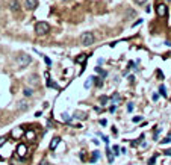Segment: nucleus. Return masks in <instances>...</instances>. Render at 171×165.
Returning a JSON list of instances; mask_svg holds the SVG:
<instances>
[{"label":"nucleus","instance_id":"obj_38","mask_svg":"<svg viewBox=\"0 0 171 165\" xmlns=\"http://www.w3.org/2000/svg\"><path fill=\"white\" fill-rule=\"evenodd\" d=\"M41 165H46V162H41Z\"/></svg>","mask_w":171,"mask_h":165},{"label":"nucleus","instance_id":"obj_5","mask_svg":"<svg viewBox=\"0 0 171 165\" xmlns=\"http://www.w3.org/2000/svg\"><path fill=\"white\" fill-rule=\"evenodd\" d=\"M156 14H158L159 17H165V15L168 14V6H167L165 3H159V5L156 6Z\"/></svg>","mask_w":171,"mask_h":165},{"label":"nucleus","instance_id":"obj_27","mask_svg":"<svg viewBox=\"0 0 171 165\" xmlns=\"http://www.w3.org/2000/svg\"><path fill=\"white\" fill-rule=\"evenodd\" d=\"M151 99H153V102H158V99H159V94H158V92H155V94L151 95Z\"/></svg>","mask_w":171,"mask_h":165},{"label":"nucleus","instance_id":"obj_14","mask_svg":"<svg viewBox=\"0 0 171 165\" xmlns=\"http://www.w3.org/2000/svg\"><path fill=\"white\" fill-rule=\"evenodd\" d=\"M98 158H100V153L98 152H93V158H91V164H94Z\"/></svg>","mask_w":171,"mask_h":165},{"label":"nucleus","instance_id":"obj_13","mask_svg":"<svg viewBox=\"0 0 171 165\" xmlns=\"http://www.w3.org/2000/svg\"><path fill=\"white\" fill-rule=\"evenodd\" d=\"M85 61H86V55H79V56L76 58V62H79V64L85 62Z\"/></svg>","mask_w":171,"mask_h":165},{"label":"nucleus","instance_id":"obj_11","mask_svg":"<svg viewBox=\"0 0 171 165\" xmlns=\"http://www.w3.org/2000/svg\"><path fill=\"white\" fill-rule=\"evenodd\" d=\"M93 82H94V76H93V77H88V79L85 80V83H83V86H85V90H89V88H91V85H93Z\"/></svg>","mask_w":171,"mask_h":165},{"label":"nucleus","instance_id":"obj_24","mask_svg":"<svg viewBox=\"0 0 171 165\" xmlns=\"http://www.w3.org/2000/svg\"><path fill=\"white\" fill-rule=\"evenodd\" d=\"M155 162H156V156H151L148 159V165H155Z\"/></svg>","mask_w":171,"mask_h":165},{"label":"nucleus","instance_id":"obj_39","mask_svg":"<svg viewBox=\"0 0 171 165\" xmlns=\"http://www.w3.org/2000/svg\"><path fill=\"white\" fill-rule=\"evenodd\" d=\"M168 2H170V0H168Z\"/></svg>","mask_w":171,"mask_h":165},{"label":"nucleus","instance_id":"obj_34","mask_svg":"<svg viewBox=\"0 0 171 165\" xmlns=\"http://www.w3.org/2000/svg\"><path fill=\"white\" fill-rule=\"evenodd\" d=\"M102 138H103V141H105L106 144H109V140H107V136H102Z\"/></svg>","mask_w":171,"mask_h":165},{"label":"nucleus","instance_id":"obj_1","mask_svg":"<svg viewBox=\"0 0 171 165\" xmlns=\"http://www.w3.org/2000/svg\"><path fill=\"white\" fill-rule=\"evenodd\" d=\"M49 24L46 21H38L37 24H35V33H37L38 37H42V35H46V33L49 32Z\"/></svg>","mask_w":171,"mask_h":165},{"label":"nucleus","instance_id":"obj_22","mask_svg":"<svg viewBox=\"0 0 171 165\" xmlns=\"http://www.w3.org/2000/svg\"><path fill=\"white\" fill-rule=\"evenodd\" d=\"M160 142H162V144H167V142H171V133H170V135H167V138H165V140H162Z\"/></svg>","mask_w":171,"mask_h":165},{"label":"nucleus","instance_id":"obj_4","mask_svg":"<svg viewBox=\"0 0 171 165\" xmlns=\"http://www.w3.org/2000/svg\"><path fill=\"white\" fill-rule=\"evenodd\" d=\"M80 41H82L85 46H91L93 42H94V35H93L91 32H85L83 35L80 37Z\"/></svg>","mask_w":171,"mask_h":165},{"label":"nucleus","instance_id":"obj_17","mask_svg":"<svg viewBox=\"0 0 171 165\" xmlns=\"http://www.w3.org/2000/svg\"><path fill=\"white\" fill-rule=\"evenodd\" d=\"M23 94H24V95H26V97H30V95H32V94H33V91H32V90H30V88H26V90H24V91H23Z\"/></svg>","mask_w":171,"mask_h":165},{"label":"nucleus","instance_id":"obj_10","mask_svg":"<svg viewBox=\"0 0 171 165\" xmlns=\"http://www.w3.org/2000/svg\"><path fill=\"white\" fill-rule=\"evenodd\" d=\"M59 141H61V138H58V136L53 138L52 142H50V150H55V149H56V145L59 144Z\"/></svg>","mask_w":171,"mask_h":165},{"label":"nucleus","instance_id":"obj_28","mask_svg":"<svg viewBox=\"0 0 171 165\" xmlns=\"http://www.w3.org/2000/svg\"><path fill=\"white\" fill-rule=\"evenodd\" d=\"M44 58V61H46V64L47 65H52V61H50V58H47V56H42Z\"/></svg>","mask_w":171,"mask_h":165},{"label":"nucleus","instance_id":"obj_8","mask_svg":"<svg viewBox=\"0 0 171 165\" xmlns=\"http://www.w3.org/2000/svg\"><path fill=\"white\" fill-rule=\"evenodd\" d=\"M24 136H26V140H28V141H35V136H37V135H35V132H33V130H26V133H24Z\"/></svg>","mask_w":171,"mask_h":165},{"label":"nucleus","instance_id":"obj_9","mask_svg":"<svg viewBox=\"0 0 171 165\" xmlns=\"http://www.w3.org/2000/svg\"><path fill=\"white\" fill-rule=\"evenodd\" d=\"M9 8H11V11L17 12V11L20 9V5H18V2H17V0H12V2L9 3Z\"/></svg>","mask_w":171,"mask_h":165},{"label":"nucleus","instance_id":"obj_29","mask_svg":"<svg viewBox=\"0 0 171 165\" xmlns=\"http://www.w3.org/2000/svg\"><path fill=\"white\" fill-rule=\"evenodd\" d=\"M76 118H85V114H80V112H76Z\"/></svg>","mask_w":171,"mask_h":165},{"label":"nucleus","instance_id":"obj_31","mask_svg":"<svg viewBox=\"0 0 171 165\" xmlns=\"http://www.w3.org/2000/svg\"><path fill=\"white\" fill-rule=\"evenodd\" d=\"M141 120H142V117H135V118H133V121H135V123H139Z\"/></svg>","mask_w":171,"mask_h":165},{"label":"nucleus","instance_id":"obj_30","mask_svg":"<svg viewBox=\"0 0 171 165\" xmlns=\"http://www.w3.org/2000/svg\"><path fill=\"white\" fill-rule=\"evenodd\" d=\"M133 109V103H127V112H132Z\"/></svg>","mask_w":171,"mask_h":165},{"label":"nucleus","instance_id":"obj_32","mask_svg":"<svg viewBox=\"0 0 171 165\" xmlns=\"http://www.w3.org/2000/svg\"><path fill=\"white\" fill-rule=\"evenodd\" d=\"M135 2H136L138 5H144V3H146V2H147V0H135Z\"/></svg>","mask_w":171,"mask_h":165},{"label":"nucleus","instance_id":"obj_3","mask_svg":"<svg viewBox=\"0 0 171 165\" xmlns=\"http://www.w3.org/2000/svg\"><path fill=\"white\" fill-rule=\"evenodd\" d=\"M24 133H26L24 127H15V129L11 130V138H12V140H20Z\"/></svg>","mask_w":171,"mask_h":165},{"label":"nucleus","instance_id":"obj_37","mask_svg":"<svg viewBox=\"0 0 171 165\" xmlns=\"http://www.w3.org/2000/svg\"><path fill=\"white\" fill-rule=\"evenodd\" d=\"M129 67L130 68H135V62H129Z\"/></svg>","mask_w":171,"mask_h":165},{"label":"nucleus","instance_id":"obj_12","mask_svg":"<svg viewBox=\"0 0 171 165\" xmlns=\"http://www.w3.org/2000/svg\"><path fill=\"white\" fill-rule=\"evenodd\" d=\"M111 102L114 103V105H117V103H118V102H120V94H118V92H115V94L112 95V99H111Z\"/></svg>","mask_w":171,"mask_h":165},{"label":"nucleus","instance_id":"obj_6","mask_svg":"<svg viewBox=\"0 0 171 165\" xmlns=\"http://www.w3.org/2000/svg\"><path fill=\"white\" fill-rule=\"evenodd\" d=\"M17 156L26 158V156H28V145L26 144H18L17 145Z\"/></svg>","mask_w":171,"mask_h":165},{"label":"nucleus","instance_id":"obj_26","mask_svg":"<svg viewBox=\"0 0 171 165\" xmlns=\"http://www.w3.org/2000/svg\"><path fill=\"white\" fill-rule=\"evenodd\" d=\"M5 142H6V136H0V147H2Z\"/></svg>","mask_w":171,"mask_h":165},{"label":"nucleus","instance_id":"obj_33","mask_svg":"<svg viewBox=\"0 0 171 165\" xmlns=\"http://www.w3.org/2000/svg\"><path fill=\"white\" fill-rule=\"evenodd\" d=\"M100 124H102V126H106L107 121H106V120H100Z\"/></svg>","mask_w":171,"mask_h":165},{"label":"nucleus","instance_id":"obj_23","mask_svg":"<svg viewBox=\"0 0 171 165\" xmlns=\"http://www.w3.org/2000/svg\"><path fill=\"white\" fill-rule=\"evenodd\" d=\"M106 102H107V97L106 95H102L100 97V105H106Z\"/></svg>","mask_w":171,"mask_h":165},{"label":"nucleus","instance_id":"obj_15","mask_svg":"<svg viewBox=\"0 0 171 165\" xmlns=\"http://www.w3.org/2000/svg\"><path fill=\"white\" fill-rule=\"evenodd\" d=\"M95 71H97L98 74H100L102 77H106V76H107V73H106V71H103V70H102L100 67H95Z\"/></svg>","mask_w":171,"mask_h":165},{"label":"nucleus","instance_id":"obj_20","mask_svg":"<svg viewBox=\"0 0 171 165\" xmlns=\"http://www.w3.org/2000/svg\"><path fill=\"white\" fill-rule=\"evenodd\" d=\"M94 82H95V86H102V77H94Z\"/></svg>","mask_w":171,"mask_h":165},{"label":"nucleus","instance_id":"obj_7","mask_svg":"<svg viewBox=\"0 0 171 165\" xmlns=\"http://www.w3.org/2000/svg\"><path fill=\"white\" fill-rule=\"evenodd\" d=\"M24 6L28 8L29 11H32L38 6V0H24Z\"/></svg>","mask_w":171,"mask_h":165},{"label":"nucleus","instance_id":"obj_18","mask_svg":"<svg viewBox=\"0 0 171 165\" xmlns=\"http://www.w3.org/2000/svg\"><path fill=\"white\" fill-rule=\"evenodd\" d=\"M62 118H64V121H67V123H71V117L67 114V112H64V114H62Z\"/></svg>","mask_w":171,"mask_h":165},{"label":"nucleus","instance_id":"obj_21","mask_svg":"<svg viewBox=\"0 0 171 165\" xmlns=\"http://www.w3.org/2000/svg\"><path fill=\"white\" fill-rule=\"evenodd\" d=\"M106 154H107V159H109V162H112V161H114V156H112V152H111L109 149L106 150Z\"/></svg>","mask_w":171,"mask_h":165},{"label":"nucleus","instance_id":"obj_36","mask_svg":"<svg viewBox=\"0 0 171 165\" xmlns=\"http://www.w3.org/2000/svg\"><path fill=\"white\" fill-rule=\"evenodd\" d=\"M114 111H115V105H112V106L109 108V112H114Z\"/></svg>","mask_w":171,"mask_h":165},{"label":"nucleus","instance_id":"obj_35","mask_svg":"<svg viewBox=\"0 0 171 165\" xmlns=\"http://www.w3.org/2000/svg\"><path fill=\"white\" fill-rule=\"evenodd\" d=\"M165 154H167V156H171V149H168V150H165Z\"/></svg>","mask_w":171,"mask_h":165},{"label":"nucleus","instance_id":"obj_16","mask_svg":"<svg viewBox=\"0 0 171 165\" xmlns=\"http://www.w3.org/2000/svg\"><path fill=\"white\" fill-rule=\"evenodd\" d=\"M159 92H160V95L167 97V90H165V86H164V85H160V86H159Z\"/></svg>","mask_w":171,"mask_h":165},{"label":"nucleus","instance_id":"obj_19","mask_svg":"<svg viewBox=\"0 0 171 165\" xmlns=\"http://www.w3.org/2000/svg\"><path fill=\"white\" fill-rule=\"evenodd\" d=\"M18 109H20V111H26V109H28V105H26L24 102H20V105H18Z\"/></svg>","mask_w":171,"mask_h":165},{"label":"nucleus","instance_id":"obj_25","mask_svg":"<svg viewBox=\"0 0 171 165\" xmlns=\"http://www.w3.org/2000/svg\"><path fill=\"white\" fill-rule=\"evenodd\" d=\"M118 150H120V147H118V145H114V149H112L114 154H120V152H118Z\"/></svg>","mask_w":171,"mask_h":165},{"label":"nucleus","instance_id":"obj_2","mask_svg":"<svg viewBox=\"0 0 171 165\" xmlns=\"http://www.w3.org/2000/svg\"><path fill=\"white\" fill-rule=\"evenodd\" d=\"M17 62H18V65L20 67H28L30 62H32V58L29 56V55H20L18 58H17Z\"/></svg>","mask_w":171,"mask_h":165}]
</instances>
